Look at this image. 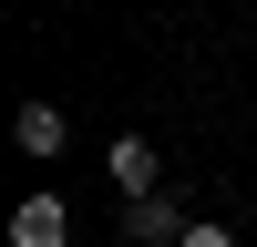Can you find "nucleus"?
Returning a JSON list of instances; mask_svg holds the SVG:
<instances>
[{"label":"nucleus","instance_id":"obj_4","mask_svg":"<svg viewBox=\"0 0 257 247\" xmlns=\"http://www.w3.org/2000/svg\"><path fill=\"white\" fill-rule=\"evenodd\" d=\"M103 165H113V185H123V196H155V144H144V134H123Z\"/></svg>","mask_w":257,"mask_h":247},{"label":"nucleus","instance_id":"obj_2","mask_svg":"<svg viewBox=\"0 0 257 247\" xmlns=\"http://www.w3.org/2000/svg\"><path fill=\"white\" fill-rule=\"evenodd\" d=\"M11 247H72L62 196H21V206H11Z\"/></svg>","mask_w":257,"mask_h":247},{"label":"nucleus","instance_id":"obj_1","mask_svg":"<svg viewBox=\"0 0 257 247\" xmlns=\"http://www.w3.org/2000/svg\"><path fill=\"white\" fill-rule=\"evenodd\" d=\"M185 226H196V216L165 206V196H134V206H123V237H134V247H185Z\"/></svg>","mask_w":257,"mask_h":247},{"label":"nucleus","instance_id":"obj_3","mask_svg":"<svg viewBox=\"0 0 257 247\" xmlns=\"http://www.w3.org/2000/svg\"><path fill=\"white\" fill-rule=\"evenodd\" d=\"M11 144H21V155H62L72 134H62V113H52V103H21V113H11Z\"/></svg>","mask_w":257,"mask_h":247},{"label":"nucleus","instance_id":"obj_5","mask_svg":"<svg viewBox=\"0 0 257 247\" xmlns=\"http://www.w3.org/2000/svg\"><path fill=\"white\" fill-rule=\"evenodd\" d=\"M185 247H237V237H226V226H185Z\"/></svg>","mask_w":257,"mask_h":247}]
</instances>
